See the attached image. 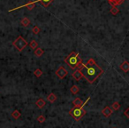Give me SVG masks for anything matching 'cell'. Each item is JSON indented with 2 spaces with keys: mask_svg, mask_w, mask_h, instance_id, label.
I'll list each match as a JSON object with an SVG mask.
<instances>
[{
  "mask_svg": "<svg viewBox=\"0 0 129 128\" xmlns=\"http://www.w3.org/2000/svg\"><path fill=\"white\" fill-rule=\"evenodd\" d=\"M32 32H33L34 34H38L39 32H40V28H39V27H37V26H35L33 28V29H32Z\"/></svg>",
  "mask_w": 129,
  "mask_h": 128,
  "instance_id": "cell-21",
  "label": "cell"
},
{
  "mask_svg": "<svg viewBox=\"0 0 129 128\" xmlns=\"http://www.w3.org/2000/svg\"><path fill=\"white\" fill-rule=\"evenodd\" d=\"M47 100L49 101L50 102H51V103H53V102H56V100H57V96L55 95L54 94H50L48 96H47Z\"/></svg>",
  "mask_w": 129,
  "mask_h": 128,
  "instance_id": "cell-11",
  "label": "cell"
},
{
  "mask_svg": "<svg viewBox=\"0 0 129 128\" xmlns=\"http://www.w3.org/2000/svg\"><path fill=\"white\" fill-rule=\"evenodd\" d=\"M56 75H57L60 79H63L64 77H66L67 70L64 68V67H63V66H61V67H59V68L56 71Z\"/></svg>",
  "mask_w": 129,
  "mask_h": 128,
  "instance_id": "cell-5",
  "label": "cell"
},
{
  "mask_svg": "<svg viewBox=\"0 0 129 128\" xmlns=\"http://www.w3.org/2000/svg\"><path fill=\"white\" fill-rule=\"evenodd\" d=\"M113 1L115 2L116 5H120V4H122V3L125 1V0H113Z\"/></svg>",
  "mask_w": 129,
  "mask_h": 128,
  "instance_id": "cell-23",
  "label": "cell"
},
{
  "mask_svg": "<svg viewBox=\"0 0 129 128\" xmlns=\"http://www.w3.org/2000/svg\"><path fill=\"white\" fill-rule=\"evenodd\" d=\"M111 13L112 14V15H116V14H118L119 13V9L117 6H114V7H112L111 9Z\"/></svg>",
  "mask_w": 129,
  "mask_h": 128,
  "instance_id": "cell-19",
  "label": "cell"
},
{
  "mask_svg": "<svg viewBox=\"0 0 129 128\" xmlns=\"http://www.w3.org/2000/svg\"><path fill=\"white\" fill-rule=\"evenodd\" d=\"M13 46L15 47V48H17V50H18L19 52H21V51H23L24 48L28 45V42H27L26 40L24 39L22 37H20L17 38V39L14 41V42L13 43Z\"/></svg>",
  "mask_w": 129,
  "mask_h": 128,
  "instance_id": "cell-4",
  "label": "cell"
},
{
  "mask_svg": "<svg viewBox=\"0 0 129 128\" xmlns=\"http://www.w3.org/2000/svg\"><path fill=\"white\" fill-rule=\"evenodd\" d=\"M36 104L39 109H43V108L46 105V102H45V101H44L43 99H38L37 102H36Z\"/></svg>",
  "mask_w": 129,
  "mask_h": 128,
  "instance_id": "cell-10",
  "label": "cell"
},
{
  "mask_svg": "<svg viewBox=\"0 0 129 128\" xmlns=\"http://www.w3.org/2000/svg\"><path fill=\"white\" fill-rule=\"evenodd\" d=\"M119 108H120V104H119V102H115L113 103V104L111 105V110H119Z\"/></svg>",
  "mask_w": 129,
  "mask_h": 128,
  "instance_id": "cell-17",
  "label": "cell"
},
{
  "mask_svg": "<svg viewBox=\"0 0 129 128\" xmlns=\"http://www.w3.org/2000/svg\"><path fill=\"white\" fill-rule=\"evenodd\" d=\"M43 54V50L42 49V48L37 47V48L35 50V55H36V57H41Z\"/></svg>",
  "mask_w": 129,
  "mask_h": 128,
  "instance_id": "cell-12",
  "label": "cell"
},
{
  "mask_svg": "<svg viewBox=\"0 0 129 128\" xmlns=\"http://www.w3.org/2000/svg\"><path fill=\"white\" fill-rule=\"evenodd\" d=\"M79 87H78L77 85H72V87H71V89H70V91H71V93H72V94H77L78 93H79Z\"/></svg>",
  "mask_w": 129,
  "mask_h": 128,
  "instance_id": "cell-16",
  "label": "cell"
},
{
  "mask_svg": "<svg viewBox=\"0 0 129 128\" xmlns=\"http://www.w3.org/2000/svg\"><path fill=\"white\" fill-rule=\"evenodd\" d=\"M119 68H120V69L121 70H123L124 72H128L129 71V63L127 60H126V61H124V62H122L121 64H120V66H119Z\"/></svg>",
  "mask_w": 129,
  "mask_h": 128,
  "instance_id": "cell-8",
  "label": "cell"
},
{
  "mask_svg": "<svg viewBox=\"0 0 129 128\" xmlns=\"http://www.w3.org/2000/svg\"><path fill=\"white\" fill-rule=\"evenodd\" d=\"M128 111H129V109H127V110H126V111H125V115H126V117H127V118H129Z\"/></svg>",
  "mask_w": 129,
  "mask_h": 128,
  "instance_id": "cell-24",
  "label": "cell"
},
{
  "mask_svg": "<svg viewBox=\"0 0 129 128\" xmlns=\"http://www.w3.org/2000/svg\"><path fill=\"white\" fill-rule=\"evenodd\" d=\"M21 25L24 27H28L30 24V21H29V18H23L22 20H21Z\"/></svg>",
  "mask_w": 129,
  "mask_h": 128,
  "instance_id": "cell-14",
  "label": "cell"
},
{
  "mask_svg": "<svg viewBox=\"0 0 129 128\" xmlns=\"http://www.w3.org/2000/svg\"><path fill=\"white\" fill-rule=\"evenodd\" d=\"M37 121H38L39 123H43L44 121H45V117L44 116H43V115H41V116H39L38 118H37Z\"/></svg>",
  "mask_w": 129,
  "mask_h": 128,
  "instance_id": "cell-22",
  "label": "cell"
},
{
  "mask_svg": "<svg viewBox=\"0 0 129 128\" xmlns=\"http://www.w3.org/2000/svg\"><path fill=\"white\" fill-rule=\"evenodd\" d=\"M90 99V97H88V100L86 101L84 103H83L82 106H80V107H73L72 110L69 111V115L72 117L73 119H75L76 121L80 120V118H83L84 116L86 115V110L84 109V106L86 105V103H88V100Z\"/></svg>",
  "mask_w": 129,
  "mask_h": 128,
  "instance_id": "cell-3",
  "label": "cell"
},
{
  "mask_svg": "<svg viewBox=\"0 0 129 128\" xmlns=\"http://www.w3.org/2000/svg\"><path fill=\"white\" fill-rule=\"evenodd\" d=\"M83 101L80 98H75L74 100H73V102H72V104L74 105L75 107H80V106H82L83 105Z\"/></svg>",
  "mask_w": 129,
  "mask_h": 128,
  "instance_id": "cell-9",
  "label": "cell"
},
{
  "mask_svg": "<svg viewBox=\"0 0 129 128\" xmlns=\"http://www.w3.org/2000/svg\"><path fill=\"white\" fill-rule=\"evenodd\" d=\"M112 113H113V110H111L110 107H105L103 110H102V114H103L104 117H106V118H108V117L111 116Z\"/></svg>",
  "mask_w": 129,
  "mask_h": 128,
  "instance_id": "cell-7",
  "label": "cell"
},
{
  "mask_svg": "<svg viewBox=\"0 0 129 128\" xmlns=\"http://www.w3.org/2000/svg\"><path fill=\"white\" fill-rule=\"evenodd\" d=\"M72 77L76 80V81H79V80H80V79L83 77V73L80 70H79V69H76V70L72 74Z\"/></svg>",
  "mask_w": 129,
  "mask_h": 128,
  "instance_id": "cell-6",
  "label": "cell"
},
{
  "mask_svg": "<svg viewBox=\"0 0 129 128\" xmlns=\"http://www.w3.org/2000/svg\"><path fill=\"white\" fill-rule=\"evenodd\" d=\"M12 117H13V118H15V119H17V118H19L21 117V112H20L19 110H14V111L12 113Z\"/></svg>",
  "mask_w": 129,
  "mask_h": 128,
  "instance_id": "cell-18",
  "label": "cell"
},
{
  "mask_svg": "<svg viewBox=\"0 0 129 128\" xmlns=\"http://www.w3.org/2000/svg\"><path fill=\"white\" fill-rule=\"evenodd\" d=\"M79 70L85 69V73L83 74V77L89 83L93 84L96 79L103 74V69L98 66L97 63L93 59H89L87 63H81V65L78 68Z\"/></svg>",
  "mask_w": 129,
  "mask_h": 128,
  "instance_id": "cell-1",
  "label": "cell"
},
{
  "mask_svg": "<svg viewBox=\"0 0 129 128\" xmlns=\"http://www.w3.org/2000/svg\"><path fill=\"white\" fill-rule=\"evenodd\" d=\"M37 2H41L42 5L46 7V6L50 5L52 2H53V0H37Z\"/></svg>",
  "mask_w": 129,
  "mask_h": 128,
  "instance_id": "cell-13",
  "label": "cell"
},
{
  "mask_svg": "<svg viewBox=\"0 0 129 128\" xmlns=\"http://www.w3.org/2000/svg\"><path fill=\"white\" fill-rule=\"evenodd\" d=\"M64 62L69 66L71 68H79L81 63H82V60L80 58V55L79 52H72L69 55H67L65 59H64Z\"/></svg>",
  "mask_w": 129,
  "mask_h": 128,
  "instance_id": "cell-2",
  "label": "cell"
},
{
  "mask_svg": "<svg viewBox=\"0 0 129 128\" xmlns=\"http://www.w3.org/2000/svg\"><path fill=\"white\" fill-rule=\"evenodd\" d=\"M29 46H30V48L31 49H34V50H36L37 47H38V43L36 42V40H32L31 42L29 43Z\"/></svg>",
  "mask_w": 129,
  "mask_h": 128,
  "instance_id": "cell-15",
  "label": "cell"
},
{
  "mask_svg": "<svg viewBox=\"0 0 129 128\" xmlns=\"http://www.w3.org/2000/svg\"><path fill=\"white\" fill-rule=\"evenodd\" d=\"M34 74H35V76H36V77H40L43 75V71H42L41 69L37 68V69H36V70L34 71Z\"/></svg>",
  "mask_w": 129,
  "mask_h": 128,
  "instance_id": "cell-20",
  "label": "cell"
}]
</instances>
